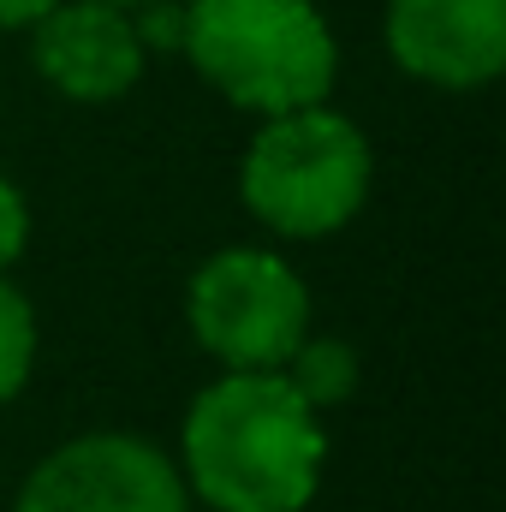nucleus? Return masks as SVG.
<instances>
[{"mask_svg":"<svg viewBox=\"0 0 506 512\" xmlns=\"http://www.w3.org/2000/svg\"><path fill=\"white\" fill-rule=\"evenodd\" d=\"M108 6H120V12H137V6H161V0H108Z\"/></svg>","mask_w":506,"mask_h":512,"instance_id":"obj_12","label":"nucleus"},{"mask_svg":"<svg viewBox=\"0 0 506 512\" xmlns=\"http://www.w3.org/2000/svg\"><path fill=\"white\" fill-rule=\"evenodd\" d=\"M48 6H60V0H0V30H30Z\"/></svg>","mask_w":506,"mask_h":512,"instance_id":"obj_11","label":"nucleus"},{"mask_svg":"<svg viewBox=\"0 0 506 512\" xmlns=\"http://www.w3.org/2000/svg\"><path fill=\"white\" fill-rule=\"evenodd\" d=\"M387 54L435 90H483L506 66V0H387Z\"/></svg>","mask_w":506,"mask_h":512,"instance_id":"obj_6","label":"nucleus"},{"mask_svg":"<svg viewBox=\"0 0 506 512\" xmlns=\"http://www.w3.org/2000/svg\"><path fill=\"white\" fill-rule=\"evenodd\" d=\"M286 370V382H292V393L310 405V411H328V405H346L352 393H358V382H364V364H358V352L346 346V340H334V334H304L298 340V352L280 364Z\"/></svg>","mask_w":506,"mask_h":512,"instance_id":"obj_8","label":"nucleus"},{"mask_svg":"<svg viewBox=\"0 0 506 512\" xmlns=\"http://www.w3.org/2000/svg\"><path fill=\"white\" fill-rule=\"evenodd\" d=\"M30 60L66 102H114L143 78V36L108 0H60L30 24Z\"/></svg>","mask_w":506,"mask_h":512,"instance_id":"obj_7","label":"nucleus"},{"mask_svg":"<svg viewBox=\"0 0 506 512\" xmlns=\"http://www.w3.org/2000/svg\"><path fill=\"white\" fill-rule=\"evenodd\" d=\"M370 167V137L316 102L262 120L239 167V197L280 239H328L364 209Z\"/></svg>","mask_w":506,"mask_h":512,"instance_id":"obj_3","label":"nucleus"},{"mask_svg":"<svg viewBox=\"0 0 506 512\" xmlns=\"http://www.w3.org/2000/svg\"><path fill=\"white\" fill-rule=\"evenodd\" d=\"M328 435L280 370H233L185 411V477L215 512H304Z\"/></svg>","mask_w":506,"mask_h":512,"instance_id":"obj_1","label":"nucleus"},{"mask_svg":"<svg viewBox=\"0 0 506 512\" xmlns=\"http://www.w3.org/2000/svg\"><path fill=\"white\" fill-rule=\"evenodd\" d=\"M36 364V310L18 286L0 280V405L18 399Z\"/></svg>","mask_w":506,"mask_h":512,"instance_id":"obj_9","label":"nucleus"},{"mask_svg":"<svg viewBox=\"0 0 506 512\" xmlns=\"http://www.w3.org/2000/svg\"><path fill=\"white\" fill-rule=\"evenodd\" d=\"M12 512H191L173 459L137 435L102 429L54 447L18 489Z\"/></svg>","mask_w":506,"mask_h":512,"instance_id":"obj_5","label":"nucleus"},{"mask_svg":"<svg viewBox=\"0 0 506 512\" xmlns=\"http://www.w3.org/2000/svg\"><path fill=\"white\" fill-rule=\"evenodd\" d=\"M30 245V209H24V191L0 173V274L24 256Z\"/></svg>","mask_w":506,"mask_h":512,"instance_id":"obj_10","label":"nucleus"},{"mask_svg":"<svg viewBox=\"0 0 506 512\" xmlns=\"http://www.w3.org/2000/svg\"><path fill=\"white\" fill-rule=\"evenodd\" d=\"M179 48L245 114H292L328 102L340 42L310 0H191Z\"/></svg>","mask_w":506,"mask_h":512,"instance_id":"obj_2","label":"nucleus"},{"mask_svg":"<svg viewBox=\"0 0 506 512\" xmlns=\"http://www.w3.org/2000/svg\"><path fill=\"white\" fill-rule=\"evenodd\" d=\"M197 346L227 370H280L310 334V292L274 251H215L185 292Z\"/></svg>","mask_w":506,"mask_h":512,"instance_id":"obj_4","label":"nucleus"}]
</instances>
